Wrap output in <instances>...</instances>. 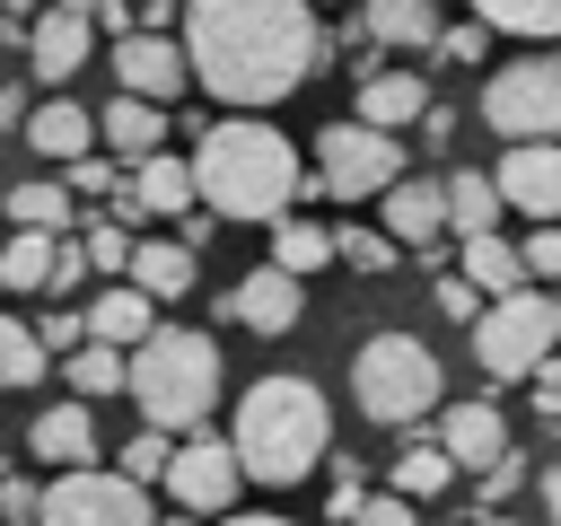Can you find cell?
I'll return each instance as SVG.
<instances>
[{
    "label": "cell",
    "mask_w": 561,
    "mask_h": 526,
    "mask_svg": "<svg viewBox=\"0 0 561 526\" xmlns=\"http://www.w3.org/2000/svg\"><path fill=\"white\" fill-rule=\"evenodd\" d=\"M70 175H26V184H9V228H70Z\"/></svg>",
    "instance_id": "83f0119b"
},
{
    "label": "cell",
    "mask_w": 561,
    "mask_h": 526,
    "mask_svg": "<svg viewBox=\"0 0 561 526\" xmlns=\"http://www.w3.org/2000/svg\"><path fill=\"white\" fill-rule=\"evenodd\" d=\"M403 175V140L386 132V123H324L316 132V193H333V202H377L386 184Z\"/></svg>",
    "instance_id": "52a82bcc"
},
{
    "label": "cell",
    "mask_w": 561,
    "mask_h": 526,
    "mask_svg": "<svg viewBox=\"0 0 561 526\" xmlns=\"http://www.w3.org/2000/svg\"><path fill=\"white\" fill-rule=\"evenodd\" d=\"M88 44H96V18L88 9H35V26H26V61H35V79L44 88H61V79H79V61H88Z\"/></svg>",
    "instance_id": "5bb4252c"
},
{
    "label": "cell",
    "mask_w": 561,
    "mask_h": 526,
    "mask_svg": "<svg viewBox=\"0 0 561 526\" xmlns=\"http://www.w3.org/2000/svg\"><path fill=\"white\" fill-rule=\"evenodd\" d=\"M114 79H123L131 96L175 105V96L193 88V53H184L175 35H158V26H131V35H114Z\"/></svg>",
    "instance_id": "8fae6325"
},
{
    "label": "cell",
    "mask_w": 561,
    "mask_h": 526,
    "mask_svg": "<svg viewBox=\"0 0 561 526\" xmlns=\"http://www.w3.org/2000/svg\"><path fill=\"white\" fill-rule=\"evenodd\" d=\"M131 403L158 430H202L219 403V342L193 324H158L149 342H131Z\"/></svg>",
    "instance_id": "277c9868"
},
{
    "label": "cell",
    "mask_w": 561,
    "mask_h": 526,
    "mask_svg": "<svg viewBox=\"0 0 561 526\" xmlns=\"http://www.w3.org/2000/svg\"><path fill=\"white\" fill-rule=\"evenodd\" d=\"M0 9H9V0H0Z\"/></svg>",
    "instance_id": "9f6ffc18"
},
{
    "label": "cell",
    "mask_w": 561,
    "mask_h": 526,
    "mask_svg": "<svg viewBox=\"0 0 561 526\" xmlns=\"http://www.w3.org/2000/svg\"><path fill=\"white\" fill-rule=\"evenodd\" d=\"M96 140L114 149V158H149V149H167V105L158 96H114L105 114H96Z\"/></svg>",
    "instance_id": "ffe728a7"
},
{
    "label": "cell",
    "mask_w": 561,
    "mask_h": 526,
    "mask_svg": "<svg viewBox=\"0 0 561 526\" xmlns=\"http://www.w3.org/2000/svg\"><path fill=\"white\" fill-rule=\"evenodd\" d=\"M351 105H359V123L403 132V123H421V114H430V79H421V70H368Z\"/></svg>",
    "instance_id": "d6986e66"
},
{
    "label": "cell",
    "mask_w": 561,
    "mask_h": 526,
    "mask_svg": "<svg viewBox=\"0 0 561 526\" xmlns=\"http://www.w3.org/2000/svg\"><path fill=\"white\" fill-rule=\"evenodd\" d=\"M228 438H237L245 482L289 491V482H307L333 456V403L316 395V377H289V368L280 377H254L245 403H237V421H228Z\"/></svg>",
    "instance_id": "3957f363"
},
{
    "label": "cell",
    "mask_w": 561,
    "mask_h": 526,
    "mask_svg": "<svg viewBox=\"0 0 561 526\" xmlns=\"http://www.w3.org/2000/svg\"><path fill=\"white\" fill-rule=\"evenodd\" d=\"M482 123L500 140H561V53H517L482 88Z\"/></svg>",
    "instance_id": "ba28073f"
},
{
    "label": "cell",
    "mask_w": 561,
    "mask_h": 526,
    "mask_svg": "<svg viewBox=\"0 0 561 526\" xmlns=\"http://www.w3.org/2000/svg\"><path fill=\"white\" fill-rule=\"evenodd\" d=\"M88 18H96V35H131V26H140V9H123V0H96Z\"/></svg>",
    "instance_id": "f6af8a7d"
},
{
    "label": "cell",
    "mask_w": 561,
    "mask_h": 526,
    "mask_svg": "<svg viewBox=\"0 0 561 526\" xmlns=\"http://www.w3.org/2000/svg\"><path fill=\"white\" fill-rule=\"evenodd\" d=\"M114 184H123V175H114L96 149H88V158H70V193H114Z\"/></svg>",
    "instance_id": "7bdbcfd3"
},
{
    "label": "cell",
    "mask_w": 561,
    "mask_h": 526,
    "mask_svg": "<svg viewBox=\"0 0 561 526\" xmlns=\"http://www.w3.org/2000/svg\"><path fill=\"white\" fill-rule=\"evenodd\" d=\"M228 526H289V517H272V508H254V517H228Z\"/></svg>",
    "instance_id": "816d5d0a"
},
{
    "label": "cell",
    "mask_w": 561,
    "mask_h": 526,
    "mask_svg": "<svg viewBox=\"0 0 561 526\" xmlns=\"http://www.w3.org/2000/svg\"><path fill=\"white\" fill-rule=\"evenodd\" d=\"M237 482H245V465H237V438L184 430V447H175V465H167V500H175L184 517H219V508L237 500Z\"/></svg>",
    "instance_id": "30bf717a"
},
{
    "label": "cell",
    "mask_w": 561,
    "mask_h": 526,
    "mask_svg": "<svg viewBox=\"0 0 561 526\" xmlns=\"http://www.w3.org/2000/svg\"><path fill=\"white\" fill-rule=\"evenodd\" d=\"M53 9H96V0H53Z\"/></svg>",
    "instance_id": "db71d44e"
},
{
    "label": "cell",
    "mask_w": 561,
    "mask_h": 526,
    "mask_svg": "<svg viewBox=\"0 0 561 526\" xmlns=\"http://www.w3.org/2000/svg\"><path fill=\"white\" fill-rule=\"evenodd\" d=\"M44 526H158V508H149V482H131L123 465H114V473L70 465V473H53V491H44Z\"/></svg>",
    "instance_id": "9c48e42d"
},
{
    "label": "cell",
    "mask_w": 561,
    "mask_h": 526,
    "mask_svg": "<svg viewBox=\"0 0 561 526\" xmlns=\"http://www.w3.org/2000/svg\"><path fill=\"white\" fill-rule=\"evenodd\" d=\"M79 316H88V342H114V351H131V342H149V333H158V298H149L131 272H123V281H105Z\"/></svg>",
    "instance_id": "2e32d148"
},
{
    "label": "cell",
    "mask_w": 561,
    "mask_h": 526,
    "mask_svg": "<svg viewBox=\"0 0 561 526\" xmlns=\"http://www.w3.org/2000/svg\"><path fill=\"white\" fill-rule=\"evenodd\" d=\"M535 403H543V412H552V421H561V351H552V359H543V368H535Z\"/></svg>",
    "instance_id": "bcb514c9"
},
{
    "label": "cell",
    "mask_w": 561,
    "mask_h": 526,
    "mask_svg": "<svg viewBox=\"0 0 561 526\" xmlns=\"http://www.w3.org/2000/svg\"><path fill=\"white\" fill-rule=\"evenodd\" d=\"M0 473H9V456H0Z\"/></svg>",
    "instance_id": "11a10c76"
},
{
    "label": "cell",
    "mask_w": 561,
    "mask_h": 526,
    "mask_svg": "<svg viewBox=\"0 0 561 526\" xmlns=\"http://www.w3.org/2000/svg\"><path fill=\"white\" fill-rule=\"evenodd\" d=\"M377 202H386V237L394 245L438 254V237H447V175H394Z\"/></svg>",
    "instance_id": "9a60e30c"
},
{
    "label": "cell",
    "mask_w": 561,
    "mask_h": 526,
    "mask_svg": "<svg viewBox=\"0 0 561 526\" xmlns=\"http://www.w3.org/2000/svg\"><path fill=\"white\" fill-rule=\"evenodd\" d=\"M421 140H430V149H447V140H456V114H438V105H430V114H421Z\"/></svg>",
    "instance_id": "c3c4849f"
},
{
    "label": "cell",
    "mask_w": 561,
    "mask_h": 526,
    "mask_svg": "<svg viewBox=\"0 0 561 526\" xmlns=\"http://www.w3.org/2000/svg\"><path fill=\"white\" fill-rule=\"evenodd\" d=\"M438 359H430V342H412V333H377V342H359V359H351V403L368 412V421H386V430H412L421 412H438Z\"/></svg>",
    "instance_id": "5b68a950"
},
{
    "label": "cell",
    "mask_w": 561,
    "mask_h": 526,
    "mask_svg": "<svg viewBox=\"0 0 561 526\" xmlns=\"http://www.w3.org/2000/svg\"><path fill=\"white\" fill-rule=\"evenodd\" d=\"M359 500H368V482H359V465H342V473H333V500H324V508H333V526H351V517H359Z\"/></svg>",
    "instance_id": "b9f144b4"
},
{
    "label": "cell",
    "mask_w": 561,
    "mask_h": 526,
    "mask_svg": "<svg viewBox=\"0 0 561 526\" xmlns=\"http://www.w3.org/2000/svg\"><path fill=\"white\" fill-rule=\"evenodd\" d=\"M368 44H438V0H359Z\"/></svg>",
    "instance_id": "484cf974"
},
{
    "label": "cell",
    "mask_w": 561,
    "mask_h": 526,
    "mask_svg": "<svg viewBox=\"0 0 561 526\" xmlns=\"http://www.w3.org/2000/svg\"><path fill=\"white\" fill-rule=\"evenodd\" d=\"M131 281L167 307V298H184L193 281H202V245H175V237H140L131 245Z\"/></svg>",
    "instance_id": "603a6c76"
},
{
    "label": "cell",
    "mask_w": 561,
    "mask_h": 526,
    "mask_svg": "<svg viewBox=\"0 0 561 526\" xmlns=\"http://www.w3.org/2000/svg\"><path fill=\"white\" fill-rule=\"evenodd\" d=\"M351 526H421V500H403V491L386 482V491H368V500H359V517H351Z\"/></svg>",
    "instance_id": "8d00e7d4"
},
{
    "label": "cell",
    "mask_w": 561,
    "mask_h": 526,
    "mask_svg": "<svg viewBox=\"0 0 561 526\" xmlns=\"http://www.w3.org/2000/svg\"><path fill=\"white\" fill-rule=\"evenodd\" d=\"M26 114H35V105H26V88L9 79V88H0V132H26Z\"/></svg>",
    "instance_id": "7dc6e473"
},
{
    "label": "cell",
    "mask_w": 561,
    "mask_h": 526,
    "mask_svg": "<svg viewBox=\"0 0 561 526\" xmlns=\"http://www.w3.org/2000/svg\"><path fill=\"white\" fill-rule=\"evenodd\" d=\"M465 281L473 289H491V298H508V289H526L535 272H526V245H508V237H465Z\"/></svg>",
    "instance_id": "4316f807"
},
{
    "label": "cell",
    "mask_w": 561,
    "mask_h": 526,
    "mask_svg": "<svg viewBox=\"0 0 561 526\" xmlns=\"http://www.w3.org/2000/svg\"><path fill=\"white\" fill-rule=\"evenodd\" d=\"M26 140H35V158H88L96 149V105H70V96H53V105H35L26 114Z\"/></svg>",
    "instance_id": "44dd1931"
},
{
    "label": "cell",
    "mask_w": 561,
    "mask_h": 526,
    "mask_svg": "<svg viewBox=\"0 0 561 526\" xmlns=\"http://www.w3.org/2000/svg\"><path fill=\"white\" fill-rule=\"evenodd\" d=\"M193 184H202V210H219V219H280V210H298V193H307V158H298V140L289 132H272V123H210L202 132V149H193Z\"/></svg>",
    "instance_id": "7a4b0ae2"
},
{
    "label": "cell",
    "mask_w": 561,
    "mask_h": 526,
    "mask_svg": "<svg viewBox=\"0 0 561 526\" xmlns=\"http://www.w3.org/2000/svg\"><path fill=\"white\" fill-rule=\"evenodd\" d=\"M0 219H9V210H0Z\"/></svg>",
    "instance_id": "6f0895ef"
},
{
    "label": "cell",
    "mask_w": 561,
    "mask_h": 526,
    "mask_svg": "<svg viewBox=\"0 0 561 526\" xmlns=\"http://www.w3.org/2000/svg\"><path fill=\"white\" fill-rule=\"evenodd\" d=\"M543 517H552V526H561V465H552V473H543Z\"/></svg>",
    "instance_id": "f907efd6"
},
{
    "label": "cell",
    "mask_w": 561,
    "mask_h": 526,
    "mask_svg": "<svg viewBox=\"0 0 561 526\" xmlns=\"http://www.w3.org/2000/svg\"><path fill=\"white\" fill-rule=\"evenodd\" d=\"M26 456H35V465H53V473L88 465V456H96V421H88V395H70V403L35 412V421H26Z\"/></svg>",
    "instance_id": "e0dca14e"
},
{
    "label": "cell",
    "mask_w": 561,
    "mask_h": 526,
    "mask_svg": "<svg viewBox=\"0 0 561 526\" xmlns=\"http://www.w3.org/2000/svg\"><path fill=\"white\" fill-rule=\"evenodd\" d=\"M184 53L219 105H280L324 70V26L307 0H184Z\"/></svg>",
    "instance_id": "6da1fadb"
},
{
    "label": "cell",
    "mask_w": 561,
    "mask_h": 526,
    "mask_svg": "<svg viewBox=\"0 0 561 526\" xmlns=\"http://www.w3.org/2000/svg\"><path fill=\"white\" fill-rule=\"evenodd\" d=\"M438 307H447V316H465V324H473V316H482V307H491V289H473V281H465V272H447V281H438Z\"/></svg>",
    "instance_id": "ab89813d"
},
{
    "label": "cell",
    "mask_w": 561,
    "mask_h": 526,
    "mask_svg": "<svg viewBox=\"0 0 561 526\" xmlns=\"http://www.w3.org/2000/svg\"><path fill=\"white\" fill-rule=\"evenodd\" d=\"M526 272H535V281H561V219H535V237H526Z\"/></svg>",
    "instance_id": "f35d334b"
},
{
    "label": "cell",
    "mask_w": 561,
    "mask_h": 526,
    "mask_svg": "<svg viewBox=\"0 0 561 526\" xmlns=\"http://www.w3.org/2000/svg\"><path fill=\"white\" fill-rule=\"evenodd\" d=\"M35 333H44V351H79L88 342V316L70 307V316H35Z\"/></svg>",
    "instance_id": "60d3db41"
},
{
    "label": "cell",
    "mask_w": 561,
    "mask_h": 526,
    "mask_svg": "<svg viewBox=\"0 0 561 526\" xmlns=\"http://www.w3.org/2000/svg\"><path fill=\"white\" fill-rule=\"evenodd\" d=\"M430 53H447V61H482V53H491V26H482V18H465V26H438V44H430Z\"/></svg>",
    "instance_id": "74e56055"
},
{
    "label": "cell",
    "mask_w": 561,
    "mask_h": 526,
    "mask_svg": "<svg viewBox=\"0 0 561 526\" xmlns=\"http://www.w3.org/2000/svg\"><path fill=\"white\" fill-rule=\"evenodd\" d=\"M491 35H561V0H473Z\"/></svg>",
    "instance_id": "d6a6232c"
},
{
    "label": "cell",
    "mask_w": 561,
    "mask_h": 526,
    "mask_svg": "<svg viewBox=\"0 0 561 526\" xmlns=\"http://www.w3.org/2000/svg\"><path fill=\"white\" fill-rule=\"evenodd\" d=\"M0 526H44V491L26 473H0Z\"/></svg>",
    "instance_id": "d590c367"
},
{
    "label": "cell",
    "mask_w": 561,
    "mask_h": 526,
    "mask_svg": "<svg viewBox=\"0 0 561 526\" xmlns=\"http://www.w3.org/2000/svg\"><path fill=\"white\" fill-rule=\"evenodd\" d=\"M561 351V298L552 289H508V298H491L482 316H473V359L491 368V377H535L543 359Z\"/></svg>",
    "instance_id": "8992f818"
},
{
    "label": "cell",
    "mask_w": 561,
    "mask_h": 526,
    "mask_svg": "<svg viewBox=\"0 0 561 526\" xmlns=\"http://www.w3.org/2000/svg\"><path fill=\"white\" fill-rule=\"evenodd\" d=\"M438 447H447L465 473H491V465L508 456V421H500V403H447V412H438Z\"/></svg>",
    "instance_id": "ac0fdd59"
},
{
    "label": "cell",
    "mask_w": 561,
    "mask_h": 526,
    "mask_svg": "<svg viewBox=\"0 0 561 526\" xmlns=\"http://www.w3.org/2000/svg\"><path fill=\"white\" fill-rule=\"evenodd\" d=\"M61 272V228H9L0 237V289H53Z\"/></svg>",
    "instance_id": "cb8c5ba5"
},
{
    "label": "cell",
    "mask_w": 561,
    "mask_h": 526,
    "mask_svg": "<svg viewBox=\"0 0 561 526\" xmlns=\"http://www.w3.org/2000/svg\"><path fill=\"white\" fill-rule=\"evenodd\" d=\"M131 193H140V210H158V219H184V210L202 202V184H193V158H167V149L131 158Z\"/></svg>",
    "instance_id": "7402d4cb"
},
{
    "label": "cell",
    "mask_w": 561,
    "mask_h": 526,
    "mask_svg": "<svg viewBox=\"0 0 561 526\" xmlns=\"http://www.w3.org/2000/svg\"><path fill=\"white\" fill-rule=\"evenodd\" d=\"M131 245H140V237H131L123 219H96V228H88V263H96L105 281H114V272H131Z\"/></svg>",
    "instance_id": "e575fe53"
},
{
    "label": "cell",
    "mask_w": 561,
    "mask_h": 526,
    "mask_svg": "<svg viewBox=\"0 0 561 526\" xmlns=\"http://www.w3.org/2000/svg\"><path fill=\"white\" fill-rule=\"evenodd\" d=\"M333 263H351V272H386V263H394V237H386V228H333Z\"/></svg>",
    "instance_id": "836d02e7"
},
{
    "label": "cell",
    "mask_w": 561,
    "mask_h": 526,
    "mask_svg": "<svg viewBox=\"0 0 561 526\" xmlns=\"http://www.w3.org/2000/svg\"><path fill=\"white\" fill-rule=\"evenodd\" d=\"M491 175H500L508 210H526V219H561V140H508V158H500Z\"/></svg>",
    "instance_id": "4fadbf2b"
},
{
    "label": "cell",
    "mask_w": 561,
    "mask_h": 526,
    "mask_svg": "<svg viewBox=\"0 0 561 526\" xmlns=\"http://www.w3.org/2000/svg\"><path fill=\"white\" fill-rule=\"evenodd\" d=\"M61 377H70V395H114V386H131V351H114V342H79V351L61 359Z\"/></svg>",
    "instance_id": "f546056e"
},
{
    "label": "cell",
    "mask_w": 561,
    "mask_h": 526,
    "mask_svg": "<svg viewBox=\"0 0 561 526\" xmlns=\"http://www.w3.org/2000/svg\"><path fill=\"white\" fill-rule=\"evenodd\" d=\"M53 368V351H44V333L26 324V316H0V386H35Z\"/></svg>",
    "instance_id": "1f68e13d"
},
{
    "label": "cell",
    "mask_w": 561,
    "mask_h": 526,
    "mask_svg": "<svg viewBox=\"0 0 561 526\" xmlns=\"http://www.w3.org/2000/svg\"><path fill=\"white\" fill-rule=\"evenodd\" d=\"M500 210H508V193H500L491 167H456V175H447V228H456V237H482Z\"/></svg>",
    "instance_id": "d4e9b609"
},
{
    "label": "cell",
    "mask_w": 561,
    "mask_h": 526,
    "mask_svg": "<svg viewBox=\"0 0 561 526\" xmlns=\"http://www.w3.org/2000/svg\"><path fill=\"white\" fill-rule=\"evenodd\" d=\"M219 316L272 342V333H289V324L307 316V289H298V272H289V263H263V272H245V281L219 298Z\"/></svg>",
    "instance_id": "7c38bea8"
},
{
    "label": "cell",
    "mask_w": 561,
    "mask_h": 526,
    "mask_svg": "<svg viewBox=\"0 0 561 526\" xmlns=\"http://www.w3.org/2000/svg\"><path fill=\"white\" fill-rule=\"evenodd\" d=\"M456 473H465V465H456V456H447V447H438V438H430V447H403V456H394V473H386V482H394V491H403V500H438V491H447V482H456Z\"/></svg>",
    "instance_id": "4dcf8cb0"
},
{
    "label": "cell",
    "mask_w": 561,
    "mask_h": 526,
    "mask_svg": "<svg viewBox=\"0 0 561 526\" xmlns=\"http://www.w3.org/2000/svg\"><path fill=\"white\" fill-rule=\"evenodd\" d=\"M517 500V456H500L491 473H482V508H508Z\"/></svg>",
    "instance_id": "ee69618b"
},
{
    "label": "cell",
    "mask_w": 561,
    "mask_h": 526,
    "mask_svg": "<svg viewBox=\"0 0 561 526\" xmlns=\"http://www.w3.org/2000/svg\"><path fill=\"white\" fill-rule=\"evenodd\" d=\"M482 526H526V517H508V508H482Z\"/></svg>",
    "instance_id": "f5cc1de1"
},
{
    "label": "cell",
    "mask_w": 561,
    "mask_h": 526,
    "mask_svg": "<svg viewBox=\"0 0 561 526\" xmlns=\"http://www.w3.org/2000/svg\"><path fill=\"white\" fill-rule=\"evenodd\" d=\"M272 263H289L298 281H307V272H324V263H333V228H316V219L280 210V219H272Z\"/></svg>",
    "instance_id": "f1b7e54d"
},
{
    "label": "cell",
    "mask_w": 561,
    "mask_h": 526,
    "mask_svg": "<svg viewBox=\"0 0 561 526\" xmlns=\"http://www.w3.org/2000/svg\"><path fill=\"white\" fill-rule=\"evenodd\" d=\"M140 26H158V35H167V26H175V0H140Z\"/></svg>",
    "instance_id": "681fc988"
}]
</instances>
